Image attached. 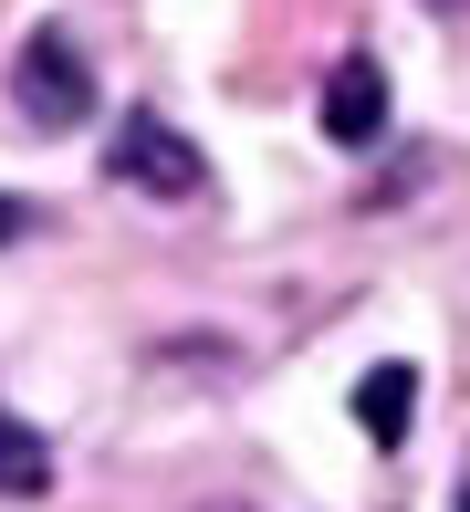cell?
I'll use <instances>...</instances> for the list:
<instances>
[{
    "instance_id": "6",
    "label": "cell",
    "mask_w": 470,
    "mask_h": 512,
    "mask_svg": "<svg viewBox=\"0 0 470 512\" xmlns=\"http://www.w3.org/2000/svg\"><path fill=\"white\" fill-rule=\"evenodd\" d=\"M21 230H32V209H21L11 189H0V241H21Z\"/></svg>"
},
{
    "instance_id": "7",
    "label": "cell",
    "mask_w": 470,
    "mask_h": 512,
    "mask_svg": "<svg viewBox=\"0 0 470 512\" xmlns=\"http://www.w3.org/2000/svg\"><path fill=\"white\" fill-rule=\"evenodd\" d=\"M429 11H470V0H429Z\"/></svg>"
},
{
    "instance_id": "1",
    "label": "cell",
    "mask_w": 470,
    "mask_h": 512,
    "mask_svg": "<svg viewBox=\"0 0 470 512\" xmlns=\"http://www.w3.org/2000/svg\"><path fill=\"white\" fill-rule=\"evenodd\" d=\"M105 178L115 189H147V199H168V209H188V199H209V157L188 147V136L168 126V115H115V136H105Z\"/></svg>"
},
{
    "instance_id": "5",
    "label": "cell",
    "mask_w": 470,
    "mask_h": 512,
    "mask_svg": "<svg viewBox=\"0 0 470 512\" xmlns=\"http://www.w3.org/2000/svg\"><path fill=\"white\" fill-rule=\"evenodd\" d=\"M42 492H53V439L0 408V502H42Z\"/></svg>"
},
{
    "instance_id": "4",
    "label": "cell",
    "mask_w": 470,
    "mask_h": 512,
    "mask_svg": "<svg viewBox=\"0 0 470 512\" xmlns=\"http://www.w3.org/2000/svg\"><path fill=\"white\" fill-rule=\"evenodd\" d=\"M408 418H418V366H366L356 377V429L376 439V450H397Z\"/></svg>"
},
{
    "instance_id": "2",
    "label": "cell",
    "mask_w": 470,
    "mask_h": 512,
    "mask_svg": "<svg viewBox=\"0 0 470 512\" xmlns=\"http://www.w3.org/2000/svg\"><path fill=\"white\" fill-rule=\"evenodd\" d=\"M11 105H21V126H84L94 115V63H84V42L63 21H42L11 53Z\"/></svg>"
},
{
    "instance_id": "3",
    "label": "cell",
    "mask_w": 470,
    "mask_h": 512,
    "mask_svg": "<svg viewBox=\"0 0 470 512\" xmlns=\"http://www.w3.org/2000/svg\"><path fill=\"white\" fill-rule=\"evenodd\" d=\"M324 136L335 147H376L387 136V74H376V53H345L324 74Z\"/></svg>"
},
{
    "instance_id": "8",
    "label": "cell",
    "mask_w": 470,
    "mask_h": 512,
    "mask_svg": "<svg viewBox=\"0 0 470 512\" xmlns=\"http://www.w3.org/2000/svg\"><path fill=\"white\" fill-rule=\"evenodd\" d=\"M460 512H470V481H460Z\"/></svg>"
}]
</instances>
